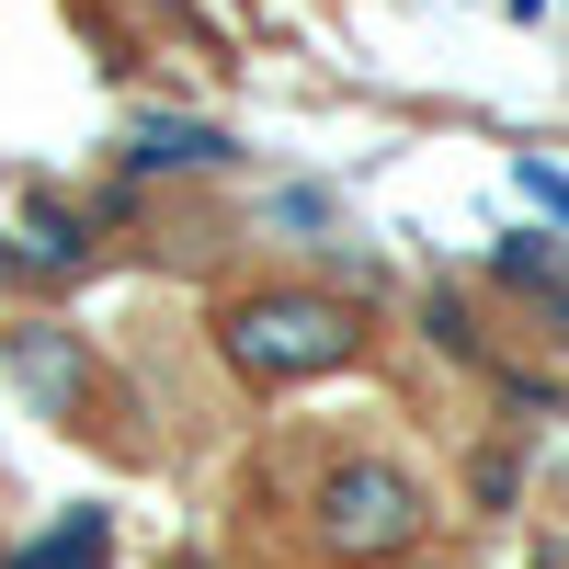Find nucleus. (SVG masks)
Masks as SVG:
<instances>
[{"label":"nucleus","instance_id":"nucleus-1","mask_svg":"<svg viewBox=\"0 0 569 569\" xmlns=\"http://www.w3.org/2000/svg\"><path fill=\"white\" fill-rule=\"evenodd\" d=\"M217 330H228V365H240L251 388H297V376H330L353 353V308L319 297V284H262V297H240Z\"/></svg>","mask_w":569,"mask_h":569},{"label":"nucleus","instance_id":"nucleus-2","mask_svg":"<svg viewBox=\"0 0 569 569\" xmlns=\"http://www.w3.org/2000/svg\"><path fill=\"white\" fill-rule=\"evenodd\" d=\"M421 525H433V490L388 456H342L319 479V547L330 558H399V547H421Z\"/></svg>","mask_w":569,"mask_h":569},{"label":"nucleus","instance_id":"nucleus-3","mask_svg":"<svg viewBox=\"0 0 569 569\" xmlns=\"http://www.w3.org/2000/svg\"><path fill=\"white\" fill-rule=\"evenodd\" d=\"M0 365H12V388H23L46 421H69V410H80V388H91V353L69 342L58 319H23V330H0Z\"/></svg>","mask_w":569,"mask_h":569},{"label":"nucleus","instance_id":"nucleus-4","mask_svg":"<svg viewBox=\"0 0 569 569\" xmlns=\"http://www.w3.org/2000/svg\"><path fill=\"white\" fill-rule=\"evenodd\" d=\"M0 262H12L23 284H58V273H80V262H91V228H80V217H58V206L34 194V206L12 217V240H0Z\"/></svg>","mask_w":569,"mask_h":569},{"label":"nucleus","instance_id":"nucleus-5","mask_svg":"<svg viewBox=\"0 0 569 569\" xmlns=\"http://www.w3.org/2000/svg\"><path fill=\"white\" fill-rule=\"evenodd\" d=\"M126 160H137V171H228V137H217V126H182V114H137Z\"/></svg>","mask_w":569,"mask_h":569},{"label":"nucleus","instance_id":"nucleus-6","mask_svg":"<svg viewBox=\"0 0 569 569\" xmlns=\"http://www.w3.org/2000/svg\"><path fill=\"white\" fill-rule=\"evenodd\" d=\"M262 228H297L308 251H342V240H353V217L330 206V194H308V182H273V194H262Z\"/></svg>","mask_w":569,"mask_h":569},{"label":"nucleus","instance_id":"nucleus-7","mask_svg":"<svg viewBox=\"0 0 569 569\" xmlns=\"http://www.w3.org/2000/svg\"><path fill=\"white\" fill-rule=\"evenodd\" d=\"M103 547H114V536H103V512H69V525H58V536H34L12 569H103Z\"/></svg>","mask_w":569,"mask_h":569},{"label":"nucleus","instance_id":"nucleus-8","mask_svg":"<svg viewBox=\"0 0 569 569\" xmlns=\"http://www.w3.org/2000/svg\"><path fill=\"white\" fill-rule=\"evenodd\" d=\"M525 206H547V217H569V171H558V160H525Z\"/></svg>","mask_w":569,"mask_h":569},{"label":"nucleus","instance_id":"nucleus-9","mask_svg":"<svg viewBox=\"0 0 569 569\" xmlns=\"http://www.w3.org/2000/svg\"><path fill=\"white\" fill-rule=\"evenodd\" d=\"M421 330H433L445 353H467V342H479V330H467V308H456V297H433V308H421Z\"/></svg>","mask_w":569,"mask_h":569}]
</instances>
